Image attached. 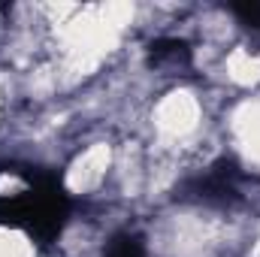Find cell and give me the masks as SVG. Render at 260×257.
Masks as SVG:
<instances>
[{
  "mask_svg": "<svg viewBox=\"0 0 260 257\" xmlns=\"http://www.w3.org/2000/svg\"><path fill=\"white\" fill-rule=\"evenodd\" d=\"M118 139H121V130L112 133V130L94 127L82 133V139L67 148L61 157V188L67 197L82 203L109 200L115 160H118Z\"/></svg>",
  "mask_w": 260,
  "mask_h": 257,
  "instance_id": "6da1fadb",
  "label": "cell"
},
{
  "mask_svg": "<svg viewBox=\"0 0 260 257\" xmlns=\"http://www.w3.org/2000/svg\"><path fill=\"white\" fill-rule=\"evenodd\" d=\"M218 139L224 157L239 173L260 182V91L221 100Z\"/></svg>",
  "mask_w": 260,
  "mask_h": 257,
  "instance_id": "7a4b0ae2",
  "label": "cell"
},
{
  "mask_svg": "<svg viewBox=\"0 0 260 257\" xmlns=\"http://www.w3.org/2000/svg\"><path fill=\"white\" fill-rule=\"evenodd\" d=\"M0 257H40V245L24 227L0 221Z\"/></svg>",
  "mask_w": 260,
  "mask_h": 257,
  "instance_id": "3957f363",
  "label": "cell"
},
{
  "mask_svg": "<svg viewBox=\"0 0 260 257\" xmlns=\"http://www.w3.org/2000/svg\"><path fill=\"white\" fill-rule=\"evenodd\" d=\"M18 115V94H15V76L0 64V136L12 127Z\"/></svg>",
  "mask_w": 260,
  "mask_h": 257,
  "instance_id": "277c9868",
  "label": "cell"
}]
</instances>
